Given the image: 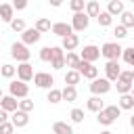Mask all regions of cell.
I'll return each mask as SVG.
<instances>
[{
  "label": "cell",
  "instance_id": "34",
  "mask_svg": "<svg viewBox=\"0 0 134 134\" xmlns=\"http://www.w3.org/2000/svg\"><path fill=\"white\" fill-rule=\"evenodd\" d=\"M19 111L31 113V111H34V100H31V98H19Z\"/></svg>",
  "mask_w": 134,
  "mask_h": 134
},
{
  "label": "cell",
  "instance_id": "33",
  "mask_svg": "<svg viewBox=\"0 0 134 134\" xmlns=\"http://www.w3.org/2000/svg\"><path fill=\"white\" fill-rule=\"evenodd\" d=\"M121 25L128 29V27H134V13H130V10H124L121 15Z\"/></svg>",
  "mask_w": 134,
  "mask_h": 134
},
{
  "label": "cell",
  "instance_id": "48",
  "mask_svg": "<svg viewBox=\"0 0 134 134\" xmlns=\"http://www.w3.org/2000/svg\"><path fill=\"white\" fill-rule=\"evenodd\" d=\"M132 80H134V69H132Z\"/></svg>",
  "mask_w": 134,
  "mask_h": 134
},
{
  "label": "cell",
  "instance_id": "4",
  "mask_svg": "<svg viewBox=\"0 0 134 134\" xmlns=\"http://www.w3.org/2000/svg\"><path fill=\"white\" fill-rule=\"evenodd\" d=\"M111 86H113V82H109L107 77H94L90 82V92H92V96H103L111 90Z\"/></svg>",
  "mask_w": 134,
  "mask_h": 134
},
{
  "label": "cell",
  "instance_id": "40",
  "mask_svg": "<svg viewBox=\"0 0 134 134\" xmlns=\"http://www.w3.org/2000/svg\"><path fill=\"white\" fill-rule=\"evenodd\" d=\"M13 132H15V126H13L10 121L0 124V134H13Z\"/></svg>",
  "mask_w": 134,
  "mask_h": 134
},
{
  "label": "cell",
  "instance_id": "24",
  "mask_svg": "<svg viewBox=\"0 0 134 134\" xmlns=\"http://www.w3.org/2000/svg\"><path fill=\"white\" fill-rule=\"evenodd\" d=\"M117 107L124 111H128V109H132L134 107V98H132V94H119V100H117Z\"/></svg>",
  "mask_w": 134,
  "mask_h": 134
},
{
  "label": "cell",
  "instance_id": "47",
  "mask_svg": "<svg viewBox=\"0 0 134 134\" xmlns=\"http://www.w3.org/2000/svg\"><path fill=\"white\" fill-rule=\"evenodd\" d=\"M2 96H4V94H2V88H0V98H2Z\"/></svg>",
  "mask_w": 134,
  "mask_h": 134
},
{
  "label": "cell",
  "instance_id": "39",
  "mask_svg": "<svg viewBox=\"0 0 134 134\" xmlns=\"http://www.w3.org/2000/svg\"><path fill=\"white\" fill-rule=\"evenodd\" d=\"M113 36H115L117 40H121V38H126V36H128V29L119 23V25H115V27H113Z\"/></svg>",
  "mask_w": 134,
  "mask_h": 134
},
{
  "label": "cell",
  "instance_id": "38",
  "mask_svg": "<svg viewBox=\"0 0 134 134\" xmlns=\"http://www.w3.org/2000/svg\"><path fill=\"white\" fill-rule=\"evenodd\" d=\"M69 8L73 13H82L86 8V0H69Z\"/></svg>",
  "mask_w": 134,
  "mask_h": 134
},
{
  "label": "cell",
  "instance_id": "11",
  "mask_svg": "<svg viewBox=\"0 0 134 134\" xmlns=\"http://www.w3.org/2000/svg\"><path fill=\"white\" fill-rule=\"evenodd\" d=\"M34 84H36L38 88H46V90H50L52 84H54V77H52L50 73H46V71H38V73H34Z\"/></svg>",
  "mask_w": 134,
  "mask_h": 134
},
{
  "label": "cell",
  "instance_id": "1",
  "mask_svg": "<svg viewBox=\"0 0 134 134\" xmlns=\"http://www.w3.org/2000/svg\"><path fill=\"white\" fill-rule=\"evenodd\" d=\"M119 113H121V109H119L117 105H105V109L96 113V121H98L100 126H111V124L119 117Z\"/></svg>",
  "mask_w": 134,
  "mask_h": 134
},
{
  "label": "cell",
  "instance_id": "23",
  "mask_svg": "<svg viewBox=\"0 0 134 134\" xmlns=\"http://www.w3.org/2000/svg\"><path fill=\"white\" fill-rule=\"evenodd\" d=\"M61 94H63V100L73 103V100L77 98V88H75V86H65V88L61 90Z\"/></svg>",
  "mask_w": 134,
  "mask_h": 134
},
{
  "label": "cell",
  "instance_id": "30",
  "mask_svg": "<svg viewBox=\"0 0 134 134\" xmlns=\"http://www.w3.org/2000/svg\"><path fill=\"white\" fill-rule=\"evenodd\" d=\"M15 73H17V67H15V65H10V63L0 65V75H2V77H8V80H10Z\"/></svg>",
  "mask_w": 134,
  "mask_h": 134
},
{
  "label": "cell",
  "instance_id": "36",
  "mask_svg": "<svg viewBox=\"0 0 134 134\" xmlns=\"http://www.w3.org/2000/svg\"><path fill=\"white\" fill-rule=\"evenodd\" d=\"M69 117H71V121L73 124H82L84 121V109H71V113H69Z\"/></svg>",
  "mask_w": 134,
  "mask_h": 134
},
{
  "label": "cell",
  "instance_id": "14",
  "mask_svg": "<svg viewBox=\"0 0 134 134\" xmlns=\"http://www.w3.org/2000/svg\"><path fill=\"white\" fill-rule=\"evenodd\" d=\"M50 31H52L54 36H59V38H65V36L73 34V29H71V23H65V21H57V23H52Z\"/></svg>",
  "mask_w": 134,
  "mask_h": 134
},
{
  "label": "cell",
  "instance_id": "10",
  "mask_svg": "<svg viewBox=\"0 0 134 134\" xmlns=\"http://www.w3.org/2000/svg\"><path fill=\"white\" fill-rule=\"evenodd\" d=\"M17 80H21V82H25V84L34 80V65H29V61L17 65Z\"/></svg>",
  "mask_w": 134,
  "mask_h": 134
},
{
  "label": "cell",
  "instance_id": "35",
  "mask_svg": "<svg viewBox=\"0 0 134 134\" xmlns=\"http://www.w3.org/2000/svg\"><path fill=\"white\" fill-rule=\"evenodd\" d=\"M10 29H13V31H17V34H21V31H25V21H23L21 17H19V19L15 17V19L10 21Z\"/></svg>",
  "mask_w": 134,
  "mask_h": 134
},
{
  "label": "cell",
  "instance_id": "9",
  "mask_svg": "<svg viewBox=\"0 0 134 134\" xmlns=\"http://www.w3.org/2000/svg\"><path fill=\"white\" fill-rule=\"evenodd\" d=\"M42 38V34L36 29V27H25V31H21V42L25 46H31V44H38Z\"/></svg>",
  "mask_w": 134,
  "mask_h": 134
},
{
  "label": "cell",
  "instance_id": "31",
  "mask_svg": "<svg viewBox=\"0 0 134 134\" xmlns=\"http://www.w3.org/2000/svg\"><path fill=\"white\" fill-rule=\"evenodd\" d=\"M117 84H115V88H117V92L119 94H130V90H132V86H134V82H124V80H115Z\"/></svg>",
  "mask_w": 134,
  "mask_h": 134
},
{
  "label": "cell",
  "instance_id": "22",
  "mask_svg": "<svg viewBox=\"0 0 134 134\" xmlns=\"http://www.w3.org/2000/svg\"><path fill=\"white\" fill-rule=\"evenodd\" d=\"M80 80H82V75H80L77 69H67V73H65V84L67 86H75V84H80Z\"/></svg>",
  "mask_w": 134,
  "mask_h": 134
},
{
  "label": "cell",
  "instance_id": "8",
  "mask_svg": "<svg viewBox=\"0 0 134 134\" xmlns=\"http://www.w3.org/2000/svg\"><path fill=\"white\" fill-rule=\"evenodd\" d=\"M80 59H82V61H88V63H94V61L100 59V48L94 46V44H86L84 50L80 52Z\"/></svg>",
  "mask_w": 134,
  "mask_h": 134
},
{
  "label": "cell",
  "instance_id": "5",
  "mask_svg": "<svg viewBox=\"0 0 134 134\" xmlns=\"http://www.w3.org/2000/svg\"><path fill=\"white\" fill-rule=\"evenodd\" d=\"M8 94L15 96L17 100H19V98H27V94H29V86H27L25 82H21V80H13V82L8 84Z\"/></svg>",
  "mask_w": 134,
  "mask_h": 134
},
{
  "label": "cell",
  "instance_id": "50",
  "mask_svg": "<svg viewBox=\"0 0 134 134\" xmlns=\"http://www.w3.org/2000/svg\"><path fill=\"white\" fill-rule=\"evenodd\" d=\"M0 46H2V44H0Z\"/></svg>",
  "mask_w": 134,
  "mask_h": 134
},
{
  "label": "cell",
  "instance_id": "15",
  "mask_svg": "<svg viewBox=\"0 0 134 134\" xmlns=\"http://www.w3.org/2000/svg\"><path fill=\"white\" fill-rule=\"evenodd\" d=\"M105 77L109 80V82H115L117 77H119V73H121V67H119V63L117 61H107V65H105Z\"/></svg>",
  "mask_w": 134,
  "mask_h": 134
},
{
  "label": "cell",
  "instance_id": "13",
  "mask_svg": "<svg viewBox=\"0 0 134 134\" xmlns=\"http://www.w3.org/2000/svg\"><path fill=\"white\" fill-rule=\"evenodd\" d=\"M10 124L15 126V128H25L27 124H29V113H25V111H13L10 113Z\"/></svg>",
  "mask_w": 134,
  "mask_h": 134
},
{
  "label": "cell",
  "instance_id": "20",
  "mask_svg": "<svg viewBox=\"0 0 134 134\" xmlns=\"http://www.w3.org/2000/svg\"><path fill=\"white\" fill-rule=\"evenodd\" d=\"M0 19H2L4 23H10V21L15 19V8H13V4H0Z\"/></svg>",
  "mask_w": 134,
  "mask_h": 134
},
{
  "label": "cell",
  "instance_id": "21",
  "mask_svg": "<svg viewBox=\"0 0 134 134\" xmlns=\"http://www.w3.org/2000/svg\"><path fill=\"white\" fill-rule=\"evenodd\" d=\"M52 134H73V128L67 121H54L52 124Z\"/></svg>",
  "mask_w": 134,
  "mask_h": 134
},
{
  "label": "cell",
  "instance_id": "49",
  "mask_svg": "<svg viewBox=\"0 0 134 134\" xmlns=\"http://www.w3.org/2000/svg\"><path fill=\"white\" fill-rule=\"evenodd\" d=\"M130 2H134V0H130Z\"/></svg>",
  "mask_w": 134,
  "mask_h": 134
},
{
  "label": "cell",
  "instance_id": "44",
  "mask_svg": "<svg viewBox=\"0 0 134 134\" xmlns=\"http://www.w3.org/2000/svg\"><path fill=\"white\" fill-rule=\"evenodd\" d=\"M130 126H132V128H134V115H132V117H130Z\"/></svg>",
  "mask_w": 134,
  "mask_h": 134
},
{
  "label": "cell",
  "instance_id": "7",
  "mask_svg": "<svg viewBox=\"0 0 134 134\" xmlns=\"http://www.w3.org/2000/svg\"><path fill=\"white\" fill-rule=\"evenodd\" d=\"M77 71H80L82 77H86V80H90V82H92L94 77H98V67H94V63H88V61H80Z\"/></svg>",
  "mask_w": 134,
  "mask_h": 134
},
{
  "label": "cell",
  "instance_id": "18",
  "mask_svg": "<svg viewBox=\"0 0 134 134\" xmlns=\"http://www.w3.org/2000/svg\"><path fill=\"white\" fill-rule=\"evenodd\" d=\"M126 8H124V2L121 0H109V4H107V13L111 15V17H117V15H121Z\"/></svg>",
  "mask_w": 134,
  "mask_h": 134
},
{
  "label": "cell",
  "instance_id": "3",
  "mask_svg": "<svg viewBox=\"0 0 134 134\" xmlns=\"http://www.w3.org/2000/svg\"><path fill=\"white\" fill-rule=\"evenodd\" d=\"M121 46H119V42H105L103 46H100V57H105L107 61H117L119 57H121Z\"/></svg>",
  "mask_w": 134,
  "mask_h": 134
},
{
  "label": "cell",
  "instance_id": "16",
  "mask_svg": "<svg viewBox=\"0 0 134 134\" xmlns=\"http://www.w3.org/2000/svg\"><path fill=\"white\" fill-rule=\"evenodd\" d=\"M77 44H80L77 34H69V36L61 38V48H63V50H67V52H73V50L77 48Z\"/></svg>",
  "mask_w": 134,
  "mask_h": 134
},
{
  "label": "cell",
  "instance_id": "26",
  "mask_svg": "<svg viewBox=\"0 0 134 134\" xmlns=\"http://www.w3.org/2000/svg\"><path fill=\"white\" fill-rule=\"evenodd\" d=\"M80 54H75V52H67L65 54V65L69 67V69H77V65H80Z\"/></svg>",
  "mask_w": 134,
  "mask_h": 134
},
{
  "label": "cell",
  "instance_id": "12",
  "mask_svg": "<svg viewBox=\"0 0 134 134\" xmlns=\"http://www.w3.org/2000/svg\"><path fill=\"white\" fill-rule=\"evenodd\" d=\"M52 69H63L65 67V50L61 46H52V61H50Z\"/></svg>",
  "mask_w": 134,
  "mask_h": 134
},
{
  "label": "cell",
  "instance_id": "45",
  "mask_svg": "<svg viewBox=\"0 0 134 134\" xmlns=\"http://www.w3.org/2000/svg\"><path fill=\"white\" fill-rule=\"evenodd\" d=\"M100 134H113V132H109V130H103V132H100Z\"/></svg>",
  "mask_w": 134,
  "mask_h": 134
},
{
  "label": "cell",
  "instance_id": "46",
  "mask_svg": "<svg viewBox=\"0 0 134 134\" xmlns=\"http://www.w3.org/2000/svg\"><path fill=\"white\" fill-rule=\"evenodd\" d=\"M130 94H132V98H134V86H132V90H130Z\"/></svg>",
  "mask_w": 134,
  "mask_h": 134
},
{
  "label": "cell",
  "instance_id": "43",
  "mask_svg": "<svg viewBox=\"0 0 134 134\" xmlns=\"http://www.w3.org/2000/svg\"><path fill=\"white\" fill-rule=\"evenodd\" d=\"M50 2V6H54V8H59L61 4H63V0H48Z\"/></svg>",
  "mask_w": 134,
  "mask_h": 134
},
{
  "label": "cell",
  "instance_id": "19",
  "mask_svg": "<svg viewBox=\"0 0 134 134\" xmlns=\"http://www.w3.org/2000/svg\"><path fill=\"white\" fill-rule=\"evenodd\" d=\"M86 109H88V111L98 113V111H103V109H105V103L100 100V96H90V98L86 100Z\"/></svg>",
  "mask_w": 134,
  "mask_h": 134
},
{
  "label": "cell",
  "instance_id": "25",
  "mask_svg": "<svg viewBox=\"0 0 134 134\" xmlns=\"http://www.w3.org/2000/svg\"><path fill=\"white\" fill-rule=\"evenodd\" d=\"M84 13H86L88 17H98V13H100V6H98V2H96V0H90V2H86V8H84Z\"/></svg>",
  "mask_w": 134,
  "mask_h": 134
},
{
  "label": "cell",
  "instance_id": "41",
  "mask_svg": "<svg viewBox=\"0 0 134 134\" xmlns=\"http://www.w3.org/2000/svg\"><path fill=\"white\" fill-rule=\"evenodd\" d=\"M27 2H29V0H13V8H15V10H23V8L27 6Z\"/></svg>",
  "mask_w": 134,
  "mask_h": 134
},
{
  "label": "cell",
  "instance_id": "27",
  "mask_svg": "<svg viewBox=\"0 0 134 134\" xmlns=\"http://www.w3.org/2000/svg\"><path fill=\"white\" fill-rule=\"evenodd\" d=\"M34 27H36V29H38L40 34H46V31H50V27H52V23H50V21H48L46 17H40V19L36 21V25H34Z\"/></svg>",
  "mask_w": 134,
  "mask_h": 134
},
{
  "label": "cell",
  "instance_id": "37",
  "mask_svg": "<svg viewBox=\"0 0 134 134\" xmlns=\"http://www.w3.org/2000/svg\"><path fill=\"white\" fill-rule=\"evenodd\" d=\"M40 61H44V63H50L52 61V46H44L40 50Z\"/></svg>",
  "mask_w": 134,
  "mask_h": 134
},
{
  "label": "cell",
  "instance_id": "28",
  "mask_svg": "<svg viewBox=\"0 0 134 134\" xmlns=\"http://www.w3.org/2000/svg\"><path fill=\"white\" fill-rule=\"evenodd\" d=\"M121 59H124V63H126V65H130V67L134 69V46L124 48V50H121Z\"/></svg>",
  "mask_w": 134,
  "mask_h": 134
},
{
  "label": "cell",
  "instance_id": "32",
  "mask_svg": "<svg viewBox=\"0 0 134 134\" xmlns=\"http://www.w3.org/2000/svg\"><path fill=\"white\" fill-rule=\"evenodd\" d=\"M46 100H48V103H52V105L61 103V100H63V94H61V90H59V88H50V90H48V96H46Z\"/></svg>",
  "mask_w": 134,
  "mask_h": 134
},
{
  "label": "cell",
  "instance_id": "29",
  "mask_svg": "<svg viewBox=\"0 0 134 134\" xmlns=\"http://www.w3.org/2000/svg\"><path fill=\"white\" fill-rule=\"evenodd\" d=\"M96 21H98V25H100V27H109V25L113 23V17H111L107 10H100V13H98V17H96Z\"/></svg>",
  "mask_w": 134,
  "mask_h": 134
},
{
  "label": "cell",
  "instance_id": "2",
  "mask_svg": "<svg viewBox=\"0 0 134 134\" xmlns=\"http://www.w3.org/2000/svg\"><path fill=\"white\" fill-rule=\"evenodd\" d=\"M10 57L17 61V63H27L31 59V50L23 44V42H13L10 44Z\"/></svg>",
  "mask_w": 134,
  "mask_h": 134
},
{
  "label": "cell",
  "instance_id": "17",
  "mask_svg": "<svg viewBox=\"0 0 134 134\" xmlns=\"http://www.w3.org/2000/svg\"><path fill=\"white\" fill-rule=\"evenodd\" d=\"M0 109H4L6 113H13V111L19 109V100H17L15 96H10V94H4V96L0 98Z\"/></svg>",
  "mask_w": 134,
  "mask_h": 134
},
{
  "label": "cell",
  "instance_id": "42",
  "mask_svg": "<svg viewBox=\"0 0 134 134\" xmlns=\"http://www.w3.org/2000/svg\"><path fill=\"white\" fill-rule=\"evenodd\" d=\"M4 121H8V113L4 109H0V124H4Z\"/></svg>",
  "mask_w": 134,
  "mask_h": 134
},
{
  "label": "cell",
  "instance_id": "6",
  "mask_svg": "<svg viewBox=\"0 0 134 134\" xmlns=\"http://www.w3.org/2000/svg\"><path fill=\"white\" fill-rule=\"evenodd\" d=\"M88 25H90V17L84 10L73 13V17H71V29L73 31H84V29H88Z\"/></svg>",
  "mask_w": 134,
  "mask_h": 134
}]
</instances>
